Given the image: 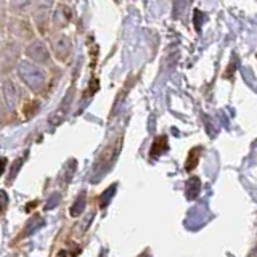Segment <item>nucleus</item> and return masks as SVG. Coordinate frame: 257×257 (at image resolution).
<instances>
[{
	"instance_id": "1",
	"label": "nucleus",
	"mask_w": 257,
	"mask_h": 257,
	"mask_svg": "<svg viewBox=\"0 0 257 257\" xmlns=\"http://www.w3.org/2000/svg\"><path fill=\"white\" fill-rule=\"evenodd\" d=\"M28 56L32 58L37 63H44L48 60V50L45 48V45L42 42H32L29 47H28Z\"/></svg>"
},
{
	"instance_id": "2",
	"label": "nucleus",
	"mask_w": 257,
	"mask_h": 257,
	"mask_svg": "<svg viewBox=\"0 0 257 257\" xmlns=\"http://www.w3.org/2000/svg\"><path fill=\"white\" fill-rule=\"evenodd\" d=\"M169 145H167V137L166 135H161L158 137V139L155 140V143H153V147L150 150V156L151 158H158L163 155L164 151H167Z\"/></svg>"
},
{
	"instance_id": "3",
	"label": "nucleus",
	"mask_w": 257,
	"mask_h": 257,
	"mask_svg": "<svg viewBox=\"0 0 257 257\" xmlns=\"http://www.w3.org/2000/svg\"><path fill=\"white\" fill-rule=\"evenodd\" d=\"M69 52H71V42H69V40L64 39V37L58 39V42L55 44V53H56V56H58L60 60H66Z\"/></svg>"
},
{
	"instance_id": "4",
	"label": "nucleus",
	"mask_w": 257,
	"mask_h": 257,
	"mask_svg": "<svg viewBox=\"0 0 257 257\" xmlns=\"http://www.w3.org/2000/svg\"><path fill=\"white\" fill-rule=\"evenodd\" d=\"M201 190V182L198 177H191V179L187 182V198L188 199H195L199 195Z\"/></svg>"
},
{
	"instance_id": "5",
	"label": "nucleus",
	"mask_w": 257,
	"mask_h": 257,
	"mask_svg": "<svg viewBox=\"0 0 257 257\" xmlns=\"http://www.w3.org/2000/svg\"><path fill=\"white\" fill-rule=\"evenodd\" d=\"M201 150H203V148H195V150L190 151L188 159H187V164H185V169H187V171H193V169L196 167L198 161H199V153H201Z\"/></svg>"
},
{
	"instance_id": "6",
	"label": "nucleus",
	"mask_w": 257,
	"mask_h": 257,
	"mask_svg": "<svg viewBox=\"0 0 257 257\" xmlns=\"http://www.w3.org/2000/svg\"><path fill=\"white\" fill-rule=\"evenodd\" d=\"M29 5H31V0H12V7L18 12L26 10Z\"/></svg>"
},
{
	"instance_id": "7",
	"label": "nucleus",
	"mask_w": 257,
	"mask_h": 257,
	"mask_svg": "<svg viewBox=\"0 0 257 257\" xmlns=\"http://www.w3.org/2000/svg\"><path fill=\"white\" fill-rule=\"evenodd\" d=\"M82 206H84V196H80L77 203H74V206H72L74 209L71 211V214H72V215H79L80 212H82V209H84Z\"/></svg>"
}]
</instances>
